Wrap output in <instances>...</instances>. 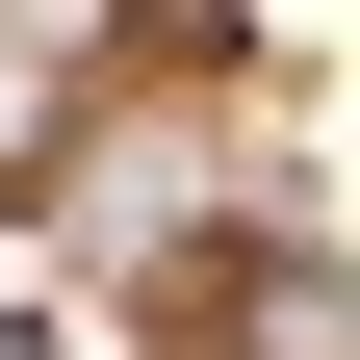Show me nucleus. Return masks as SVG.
Listing matches in <instances>:
<instances>
[{"label":"nucleus","instance_id":"obj_1","mask_svg":"<svg viewBox=\"0 0 360 360\" xmlns=\"http://www.w3.org/2000/svg\"><path fill=\"white\" fill-rule=\"evenodd\" d=\"M155 335L180 360H360V309H335L309 232H257V257H206V283H155Z\"/></svg>","mask_w":360,"mask_h":360},{"label":"nucleus","instance_id":"obj_2","mask_svg":"<svg viewBox=\"0 0 360 360\" xmlns=\"http://www.w3.org/2000/svg\"><path fill=\"white\" fill-rule=\"evenodd\" d=\"M103 77H129V0H0V180L52 129H103Z\"/></svg>","mask_w":360,"mask_h":360}]
</instances>
